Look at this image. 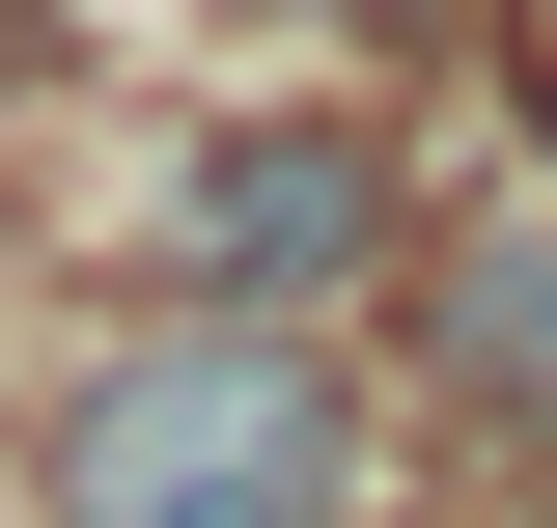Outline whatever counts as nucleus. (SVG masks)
Instances as JSON below:
<instances>
[{
  "instance_id": "obj_5",
  "label": "nucleus",
  "mask_w": 557,
  "mask_h": 528,
  "mask_svg": "<svg viewBox=\"0 0 557 528\" xmlns=\"http://www.w3.org/2000/svg\"><path fill=\"white\" fill-rule=\"evenodd\" d=\"M0 112H28V28H0Z\"/></svg>"
},
{
  "instance_id": "obj_2",
  "label": "nucleus",
  "mask_w": 557,
  "mask_h": 528,
  "mask_svg": "<svg viewBox=\"0 0 557 528\" xmlns=\"http://www.w3.org/2000/svg\"><path fill=\"white\" fill-rule=\"evenodd\" d=\"M139 251H168V306H335V278L418 251V196H391V139H335V112H223V139H168Z\"/></svg>"
},
{
  "instance_id": "obj_4",
  "label": "nucleus",
  "mask_w": 557,
  "mask_h": 528,
  "mask_svg": "<svg viewBox=\"0 0 557 528\" xmlns=\"http://www.w3.org/2000/svg\"><path fill=\"white\" fill-rule=\"evenodd\" d=\"M474 56H502V139H530V196H557V0H474Z\"/></svg>"
},
{
  "instance_id": "obj_1",
  "label": "nucleus",
  "mask_w": 557,
  "mask_h": 528,
  "mask_svg": "<svg viewBox=\"0 0 557 528\" xmlns=\"http://www.w3.org/2000/svg\"><path fill=\"white\" fill-rule=\"evenodd\" d=\"M362 362L307 306H139L28 417V528H362Z\"/></svg>"
},
{
  "instance_id": "obj_3",
  "label": "nucleus",
  "mask_w": 557,
  "mask_h": 528,
  "mask_svg": "<svg viewBox=\"0 0 557 528\" xmlns=\"http://www.w3.org/2000/svg\"><path fill=\"white\" fill-rule=\"evenodd\" d=\"M391 334H418V390L474 417V445H557V196H530V167L391 251Z\"/></svg>"
}]
</instances>
